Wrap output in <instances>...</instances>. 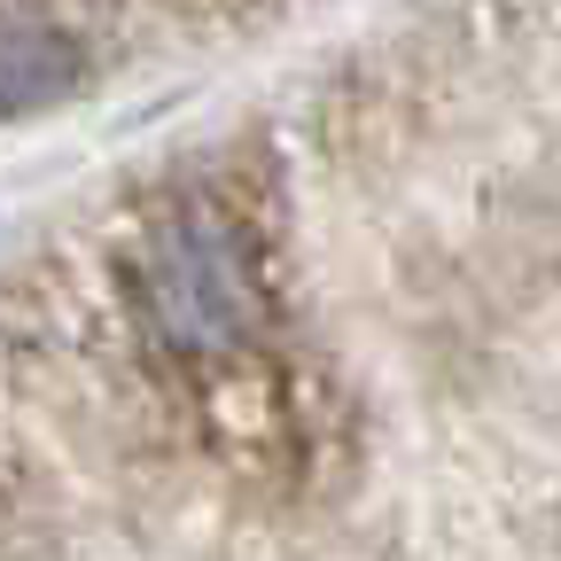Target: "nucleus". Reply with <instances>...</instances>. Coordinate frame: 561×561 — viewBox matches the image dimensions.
Here are the masks:
<instances>
[{
  "instance_id": "obj_1",
  "label": "nucleus",
  "mask_w": 561,
  "mask_h": 561,
  "mask_svg": "<svg viewBox=\"0 0 561 561\" xmlns=\"http://www.w3.org/2000/svg\"><path fill=\"white\" fill-rule=\"evenodd\" d=\"M140 305H149L157 335L187 359H219V351L250 343L265 320L242 234L203 203L149 227V242H140Z\"/></svg>"
},
{
  "instance_id": "obj_2",
  "label": "nucleus",
  "mask_w": 561,
  "mask_h": 561,
  "mask_svg": "<svg viewBox=\"0 0 561 561\" xmlns=\"http://www.w3.org/2000/svg\"><path fill=\"white\" fill-rule=\"evenodd\" d=\"M87 87V47L47 16H0V117L70 102Z\"/></svg>"
}]
</instances>
